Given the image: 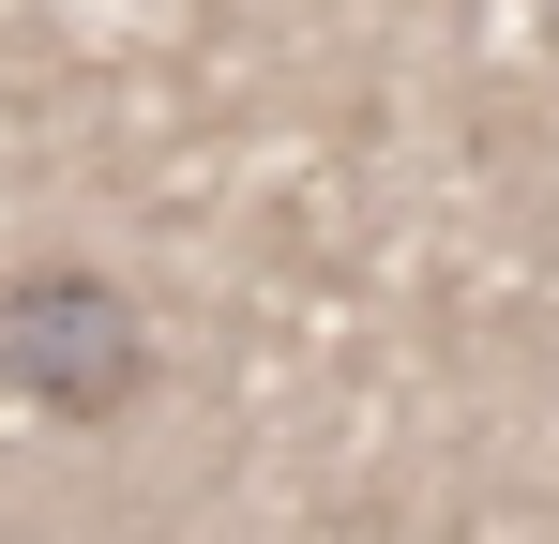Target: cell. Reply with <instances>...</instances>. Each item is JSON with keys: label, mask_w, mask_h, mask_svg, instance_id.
<instances>
[{"label": "cell", "mask_w": 559, "mask_h": 544, "mask_svg": "<svg viewBox=\"0 0 559 544\" xmlns=\"http://www.w3.org/2000/svg\"><path fill=\"white\" fill-rule=\"evenodd\" d=\"M0 393L46 409V424H121L152 393V318L106 272H76V258L0 272Z\"/></svg>", "instance_id": "6da1fadb"}]
</instances>
